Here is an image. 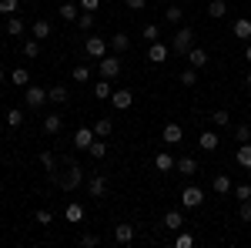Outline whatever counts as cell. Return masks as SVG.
<instances>
[{
    "label": "cell",
    "instance_id": "cell-1",
    "mask_svg": "<svg viewBox=\"0 0 251 248\" xmlns=\"http://www.w3.org/2000/svg\"><path fill=\"white\" fill-rule=\"evenodd\" d=\"M191 47H194V30L191 27H177L171 34V54L174 57H188Z\"/></svg>",
    "mask_w": 251,
    "mask_h": 248
},
{
    "label": "cell",
    "instance_id": "cell-2",
    "mask_svg": "<svg viewBox=\"0 0 251 248\" xmlns=\"http://www.w3.org/2000/svg\"><path fill=\"white\" fill-rule=\"evenodd\" d=\"M80 181H84V168H80L77 161H71V165H67V171L54 178V185H57L60 191H74V188H80Z\"/></svg>",
    "mask_w": 251,
    "mask_h": 248
},
{
    "label": "cell",
    "instance_id": "cell-3",
    "mask_svg": "<svg viewBox=\"0 0 251 248\" xmlns=\"http://www.w3.org/2000/svg\"><path fill=\"white\" fill-rule=\"evenodd\" d=\"M24 104H27V108H34V111H37V108H44V104H47V87L27 84V87H24Z\"/></svg>",
    "mask_w": 251,
    "mask_h": 248
},
{
    "label": "cell",
    "instance_id": "cell-4",
    "mask_svg": "<svg viewBox=\"0 0 251 248\" xmlns=\"http://www.w3.org/2000/svg\"><path fill=\"white\" fill-rule=\"evenodd\" d=\"M107 47H111V40H104V37H87V40H84V51H87V57H91V60L107 57Z\"/></svg>",
    "mask_w": 251,
    "mask_h": 248
},
{
    "label": "cell",
    "instance_id": "cell-5",
    "mask_svg": "<svg viewBox=\"0 0 251 248\" xmlns=\"http://www.w3.org/2000/svg\"><path fill=\"white\" fill-rule=\"evenodd\" d=\"M97 71H100V77L114 81V77L121 74V57H117V54H107V57H100V60H97Z\"/></svg>",
    "mask_w": 251,
    "mask_h": 248
},
{
    "label": "cell",
    "instance_id": "cell-6",
    "mask_svg": "<svg viewBox=\"0 0 251 248\" xmlns=\"http://www.w3.org/2000/svg\"><path fill=\"white\" fill-rule=\"evenodd\" d=\"M204 205V191L194 188V185H188V188L181 191V208H201Z\"/></svg>",
    "mask_w": 251,
    "mask_h": 248
},
{
    "label": "cell",
    "instance_id": "cell-7",
    "mask_svg": "<svg viewBox=\"0 0 251 248\" xmlns=\"http://www.w3.org/2000/svg\"><path fill=\"white\" fill-rule=\"evenodd\" d=\"M114 242L117 245H131L134 242V225H127V221L114 225Z\"/></svg>",
    "mask_w": 251,
    "mask_h": 248
},
{
    "label": "cell",
    "instance_id": "cell-8",
    "mask_svg": "<svg viewBox=\"0 0 251 248\" xmlns=\"http://www.w3.org/2000/svg\"><path fill=\"white\" fill-rule=\"evenodd\" d=\"M111 104H114V111H127L134 104V91H114L111 94Z\"/></svg>",
    "mask_w": 251,
    "mask_h": 248
},
{
    "label": "cell",
    "instance_id": "cell-9",
    "mask_svg": "<svg viewBox=\"0 0 251 248\" xmlns=\"http://www.w3.org/2000/svg\"><path fill=\"white\" fill-rule=\"evenodd\" d=\"M87 191H91V198H104V194H107V178H104V174H91Z\"/></svg>",
    "mask_w": 251,
    "mask_h": 248
},
{
    "label": "cell",
    "instance_id": "cell-10",
    "mask_svg": "<svg viewBox=\"0 0 251 248\" xmlns=\"http://www.w3.org/2000/svg\"><path fill=\"white\" fill-rule=\"evenodd\" d=\"M218 144H221V138H218L214 131H201L198 134V148H201V151H218Z\"/></svg>",
    "mask_w": 251,
    "mask_h": 248
},
{
    "label": "cell",
    "instance_id": "cell-11",
    "mask_svg": "<svg viewBox=\"0 0 251 248\" xmlns=\"http://www.w3.org/2000/svg\"><path fill=\"white\" fill-rule=\"evenodd\" d=\"M164 228H171V231H181V228H184V215H181V208L164 211Z\"/></svg>",
    "mask_w": 251,
    "mask_h": 248
},
{
    "label": "cell",
    "instance_id": "cell-12",
    "mask_svg": "<svg viewBox=\"0 0 251 248\" xmlns=\"http://www.w3.org/2000/svg\"><path fill=\"white\" fill-rule=\"evenodd\" d=\"M94 138H97V134L91 131V128H77V131H74V148H80V151H87Z\"/></svg>",
    "mask_w": 251,
    "mask_h": 248
},
{
    "label": "cell",
    "instance_id": "cell-13",
    "mask_svg": "<svg viewBox=\"0 0 251 248\" xmlns=\"http://www.w3.org/2000/svg\"><path fill=\"white\" fill-rule=\"evenodd\" d=\"M161 138H164V144H181V138H184V131H181V124H164V131H161Z\"/></svg>",
    "mask_w": 251,
    "mask_h": 248
},
{
    "label": "cell",
    "instance_id": "cell-14",
    "mask_svg": "<svg viewBox=\"0 0 251 248\" xmlns=\"http://www.w3.org/2000/svg\"><path fill=\"white\" fill-rule=\"evenodd\" d=\"M174 171H177V174H184V178H191V174H198V161L184 154V158H177V165H174Z\"/></svg>",
    "mask_w": 251,
    "mask_h": 248
},
{
    "label": "cell",
    "instance_id": "cell-15",
    "mask_svg": "<svg viewBox=\"0 0 251 248\" xmlns=\"http://www.w3.org/2000/svg\"><path fill=\"white\" fill-rule=\"evenodd\" d=\"M174 165H177V161H174V158H171V154H168V151H157V154H154V168H157V171H161V174L174 171Z\"/></svg>",
    "mask_w": 251,
    "mask_h": 248
},
{
    "label": "cell",
    "instance_id": "cell-16",
    "mask_svg": "<svg viewBox=\"0 0 251 248\" xmlns=\"http://www.w3.org/2000/svg\"><path fill=\"white\" fill-rule=\"evenodd\" d=\"M188 64L201 71V67L208 64V51H204V47H191V51H188Z\"/></svg>",
    "mask_w": 251,
    "mask_h": 248
},
{
    "label": "cell",
    "instance_id": "cell-17",
    "mask_svg": "<svg viewBox=\"0 0 251 248\" xmlns=\"http://www.w3.org/2000/svg\"><path fill=\"white\" fill-rule=\"evenodd\" d=\"M148 60H151V64H164V60H168V47H164L161 40H154L151 51H148Z\"/></svg>",
    "mask_w": 251,
    "mask_h": 248
},
{
    "label": "cell",
    "instance_id": "cell-18",
    "mask_svg": "<svg viewBox=\"0 0 251 248\" xmlns=\"http://www.w3.org/2000/svg\"><path fill=\"white\" fill-rule=\"evenodd\" d=\"M231 30H234V37H238V40H251V20L248 17H238Z\"/></svg>",
    "mask_w": 251,
    "mask_h": 248
},
{
    "label": "cell",
    "instance_id": "cell-19",
    "mask_svg": "<svg viewBox=\"0 0 251 248\" xmlns=\"http://www.w3.org/2000/svg\"><path fill=\"white\" fill-rule=\"evenodd\" d=\"M211 188L218 191V194H231V191H234V185H231V178H228V174H214Z\"/></svg>",
    "mask_w": 251,
    "mask_h": 248
},
{
    "label": "cell",
    "instance_id": "cell-20",
    "mask_svg": "<svg viewBox=\"0 0 251 248\" xmlns=\"http://www.w3.org/2000/svg\"><path fill=\"white\" fill-rule=\"evenodd\" d=\"M10 84H14V87H27V84H30V71H27V67H14V71H10Z\"/></svg>",
    "mask_w": 251,
    "mask_h": 248
},
{
    "label": "cell",
    "instance_id": "cell-21",
    "mask_svg": "<svg viewBox=\"0 0 251 248\" xmlns=\"http://www.w3.org/2000/svg\"><path fill=\"white\" fill-rule=\"evenodd\" d=\"M67 97H71V91H64V84L47 87V101H50V104H67Z\"/></svg>",
    "mask_w": 251,
    "mask_h": 248
},
{
    "label": "cell",
    "instance_id": "cell-22",
    "mask_svg": "<svg viewBox=\"0 0 251 248\" xmlns=\"http://www.w3.org/2000/svg\"><path fill=\"white\" fill-rule=\"evenodd\" d=\"M234 161H238L241 168H251V141L238 144V151H234Z\"/></svg>",
    "mask_w": 251,
    "mask_h": 248
},
{
    "label": "cell",
    "instance_id": "cell-23",
    "mask_svg": "<svg viewBox=\"0 0 251 248\" xmlns=\"http://www.w3.org/2000/svg\"><path fill=\"white\" fill-rule=\"evenodd\" d=\"M40 168H44V171H50V181L57 178V171H54V168H57V158H54V151H40Z\"/></svg>",
    "mask_w": 251,
    "mask_h": 248
},
{
    "label": "cell",
    "instance_id": "cell-24",
    "mask_svg": "<svg viewBox=\"0 0 251 248\" xmlns=\"http://www.w3.org/2000/svg\"><path fill=\"white\" fill-rule=\"evenodd\" d=\"M111 94H114V91H111V81L100 77V81L94 84V97H97V101H111Z\"/></svg>",
    "mask_w": 251,
    "mask_h": 248
},
{
    "label": "cell",
    "instance_id": "cell-25",
    "mask_svg": "<svg viewBox=\"0 0 251 248\" xmlns=\"http://www.w3.org/2000/svg\"><path fill=\"white\" fill-rule=\"evenodd\" d=\"M60 128H64V117L60 114H44V131L47 134H57Z\"/></svg>",
    "mask_w": 251,
    "mask_h": 248
},
{
    "label": "cell",
    "instance_id": "cell-26",
    "mask_svg": "<svg viewBox=\"0 0 251 248\" xmlns=\"http://www.w3.org/2000/svg\"><path fill=\"white\" fill-rule=\"evenodd\" d=\"M225 14H228V3H225V0H211V3H208V17L211 20H221Z\"/></svg>",
    "mask_w": 251,
    "mask_h": 248
},
{
    "label": "cell",
    "instance_id": "cell-27",
    "mask_svg": "<svg viewBox=\"0 0 251 248\" xmlns=\"http://www.w3.org/2000/svg\"><path fill=\"white\" fill-rule=\"evenodd\" d=\"M127 47H131V37H127V34H114V37H111V51H114V54H124Z\"/></svg>",
    "mask_w": 251,
    "mask_h": 248
},
{
    "label": "cell",
    "instance_id": "cell-28",
    "mask_svg": "<svg viewBox=\"0 0 251 248\" xmlns=\"http://www.w3.org/2000/svg\"><path fill=\"white\" fill-rule=\"evenodd\" d=\"M74 24H77V30H94V10H80V17Z\"/></svg>",
    "mask_w": 251,
    "mask_h": 248
},
{
    "label": "cell",
    "instance_id": "cell-29",
    "mask_svg": "<svg viewBox=\"0 0 251 248\" xmlns=\"http://www.w3.org/2000/svg\"><path fill=\"white\" fill-rule=\"evenodd\" d=\"M30 30H34V37L37 40H44V37H50V20H34V27H30Z\"/></svg>",
    "mask_w": 251,
    "mask_h": 248
},
{
    "label": "cell",
    "instance_id": "cell-30",
    "mask_svg": "<svg viewBox=\"0 0 251 248\" xmlns=\"http://www.w3.org/2000/svg\"><path fill=\"white\" fill-rule=\"evenodd\" d=\"M111 131H114V121H111V117H100V121H94V134H97V138H107Z\"/></svg>",
    "mask_w": 251,
    "mask_h": 248
},
{
    "label": "cell",
    "instance_id": "cell-31",
    "mask_svg": "<svg viewBox=\"0 0 251 248\" xmlns=\"http://www.w3.org/2000/svg\"><path fill=\"white\" fill-rule=\"evenodd\" d=\"M24 34V20L14 14V17H7V37H20Z\"/></svg>",
    "mask_w": 251,
    "mask_h": 248
},
{
    "label": "cell",
    "instance_id": "cell-32",
    "mask_svg": "<svg viewBox=\"0 0 251 248\" xmlns=\"http://www.w3.org/2000/svg\"><path fill=\"white\" fill-rule=\"evenodd\" d=\"M60 17H64V20H71V24H74V20L80 17V3H64V7H60Z\"/></svg>",
    "mask_w": 251,
    "mask_h": 248
},
{
    "label": "cell",
    "instance_id": "cell-33",
    "mask_svg": "<svg viewBox=\"0 0 251 248\" xmlns=\"http://www.w3.org/2000/svg\"><path fill=\"white\" fill-rule=\"evenodd\" d=\"M64 218H67V221H74V225H77L80 218H84V208H80L77 201H74V205H67V208H64Z\"/></svg>",
    "mask_w": 251,
    "mask_h": 248
},
{
    "label": "cell",
    "instance_id": "cell-34",
    "mask_svg": "<svg viewBox=\"0 0 251 248\" xmlns=\"http://www.w3.org/2000/svg\"><path fill=\"white\" fill-rule=\"evenodd\" d=\"M211 124H214V128H228V124H231V114L221 108V111H214V114H211Z\"/></svg>",
    "mask_w": 251,
    "mask_h": 248
},
{
    "label": "cell",
    "instance_id": "cell-35",
    "mask_svg": "<svg viewBox=\"0 0 251 248\" xmlns=\"http://www.w3.org/2000/svg\"><path fill=\"white\" fill-rule=\"evenodd\" d=\"M234 141H238V144L251 141V124H234Z\"/></svg>",
    "mask_w": 251,
    "mask_h": 248
},
{
    "label": "cell",
    "instance_id": "cell-36",
    "mask_svg": "<svg viewBox=\"0 0 251 248\" xmlns=\"http://www.w3.org/2000/svg\"><path fill=\"white\" fill-rule=\"evenodd\" d=\"M17 10H20V0H0V14L3 17H14Z\"/></svg>",
    "mask_w": 251,
    "mask_h": 248
},
{
    "label": "cell",
    "instance_id": "cell-37",
    "mask_svg": "<svg viewBox=\"0 0 251 248\" xmlns=\"http://www.w3.org/2000/svg\"><path fill=\"white\" fill-rule=\"evenodd\" d=\"M20 124H24V111L10 108V111H7V128H20Z\"/></svg>",
    "mask_w": 251,
    "mask_h": 248
},
{
    "label": "cell",
    "instance_id": "cell-38",
    "mask_svg": "<svg viewBox=\"0 0 251 248\" xmlns=\"http://www.w3.org/2000/svg\"><path fill=\"white\" fill-rule=\"evenodd\" d=\"M181 17H184V10H181V7H168V10H164V20H168V24H181Z\"/></svg>",
    "mask_w": 251,
    "mask_h": 248
},
{
    "label": "cell",
    "instance_id": "cell-39",
    "mask_svg": "<svg viewBox=\"0 0 251 248\" xmlns=\"http://www.w3.org/2000/svg\"><path fill=\"white\" fill-rule=\"evenodd\" d=\"M181 84H184V87H194V84H198V67H188V71H181Z\"/></svg>",
    "mask_w": 251,
    "mask_h": 248
},
{
    "label": "cell",
    "instance_id": "cell-40",
    "mask_svg": "<svg viewBox=\"0 0 251 248\" xmlns=\"http://www.w3.org/2000/svg\"><path fill=\"white\" fill-rule=\"evenodd\" d=\"M234 198H238V201H248V198H251V181H245V185H234Z\"/></svg>",
    "mask_w": 251,
    "mask_h": 248
},
{
    "label": "cell",
    "instance_id": "cell-41",
    "mask_svg": "<svg viewBox=\"0 0 251 248\" xmlns=\"http://www.w3.org/2000/svg\"><path fill=\"white\" fill-rule=\"evenodd\" d=\"M74 81H77V84L91 81V67H87V64H77V67H74Z\"/></svg>",
    "mask_w": 251,
    "mask_h": 248
},
{
    "label": "cell",
    "instance_id": "cell-42",
    "mask_svg": "<svg viewBox=\"0 0 251 248\" xmlns=\"http://www.w3.org/2000/svg\"><path fill=\"white\" fill-rule=\"evenodd\" d=\"M87 151H91V158H97V161H100V158H104V154H107V144H100V141H91V148H87Z\"/></svg>",
    "mask_w": 251,
    "mask_h": 248
},
{
    "label": "cell",
    "instance_id": "cell-43",
    "mask_svg": "<svg viewBox=\"0 0 251 248\" xmlns=\"http://www.w3.org/2000/svg\"><path fill=\"white\" fill-rule=\"evenodd\" d=\"M34 221H37V225H50V221H54V215H50L47 208H37V211H34Z\"/></svg>",
    "mask_w": 251,
    "mask_h": 248
},
{
    "label": "cell",
    "instance_id": "cell-44",
    "mask_svg": "<svg viewBox=\"0 0 251 248\" xmlns=\"http://www.w3.org/2000/svg\"><path fill=\"white\" fill-rule=\"evenodd\" d=\"M40 54V40H27L24 44V57H37Z\"/></svg>",
    "mask_w": 251,
    "mask_h": 248
},
{
    "label": "cell",
    "instance_id": "cell-45",
    "mask_svg": "<svg viewBox=\"0 0 251 248\" xmlns=\"http://www.w3.org/2000/svg\"><path fill=\"white\" fill-rule=\"evenodd\" d=\"M157 37H161V30H157V24H148V27H144V40H151V44H154Z\"/></svg>",
    "mask_w": 251,
    "mask_h": 248
},
{
    "label": "cell",
    "instance_id": "cell-46",
    "mask_svg": "<svg viewBox=\"0 0 251 248\" xmlns=\"http://www.w3.org/2000/svg\"><path fill=\"white\" fill-rule=\"evenodd\" d=\"M238 215H241V221H248V225H251V198H248V201H241Z\"/></svg>",
    "mask_w": 251,
    "mask_h": 248
},
{
    "label": "cell",
    "instance_id": "cell-47",
    "mask_svg": "<svg viewBox=\"0 0 251 248\" xmlns=\"http://www.w3.org/2000/svg\"><path fill=\"white\" fill-rule=\"evenodd\" d=\"M174 245H177V248H191L194 238H191V235H177V242H174Z\"/></svg>",
    "mask_w": 251,
    "mask_h": 248
},
{
    "label": "cell",
    "instance_id": "cell-48",
    "mask_svg": "<svg viewBox=\"0 0 251 248\" xmlns=\"http://www.w3.org/2000/svg\"><path fill=\"white\" fill-rule=\"evenodd\" d=\"M80 3V10H97L100 7V0H77Z\"/></svg>",
    "mask_w": 251,
    "mask_h": 248
},
{
    "label": "cell",
    "instance_id": "cell-49",
    "mask_svg": "<svg viewBox=\"0 0 251 248\" xmlns=\"http://www.w3.org/2000/svg\"><path fill=\"white\" fill-rule=\"evenodd\" d=\"M80 245L94 248V245H100V238H97V235H84V238H80Z\"/></svg>",
    "mask_w": 251,
    "mask_h": 248
},
{
    "label": "cell",
    "instance_id": "cell-50",
    "mask_svg": "<svg viewBox=\"0 0 251 248\" xmlns=\"http://www.w3.org/2000/svg\"><path fill=\"white\" fill-rule=\"evenodd\" d=\"M124 3H127L131 10H144V7H148V0H124Z\"/></svg>",
    "mask_w": 251,
    "mask_h": 248
},
{
    "label": "cell",
    "instance_id": "cell-51",
    "mask_svg": "<svg viewBox=\"0 0 251 248\" xmlns=\"http://www.w3.org/2000/svg\"><path fill=\"white\" fill-rule=\"evenodd\" d=\"M245 60L251 64V40H248V47H245Z\"/></svg>",
    "mask_w": 251,
    "mask_h": 248
},
{
    "label": "cell",
    "instance_id": "cell-52",
    "mask_svg": "<svg viewBox=\"0 0 251 248\" xmlns=\"http://www.w3.org/2000/svg\"><path fill=\"white\" fill-rule=\"evenodd\" d=\"M3 81H7V71H3V67H0V84H3Z\"/></svg>",
    "mask_w": 251,
    "mask_h": 248
},
{
    "label": "cell",
    "instance_id": "cell-53",
    "mask_svg": "<svg viewBox=\"0 0 251 248\" xmlns=\"http://www.w3.org/2000/svg\"><path fill=\"white\" fill-rule=\"evenodd\" d=\"M248 87H251V71H248Z\"/></svg>",
    "mask_w": 251,
    "mask_h": 248
},
{
    "label": "cell",
    "instance_id": "cell-54",
    "mask_svg": "<svg viewBox=\"0 0 251 248\" xmlns=\"http://www.w3.org/2000/svg\"><path fill=\"white\" fill-rule=\"evenodd\" d=\"M248 181H251V168H248Z\"/></svg>",
    "mask_w": 251,
    "mask_h": 248
}]
</instances>
